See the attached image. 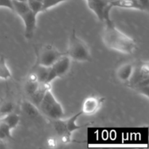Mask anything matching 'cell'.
Segmentation results:
<instances>
[{"label": "cell", "instance_id": "cell-1", "mask_svg": "<svg viewBox=\"0 0 149 149\" xmlns=\"http://www.w3.org/2000/svg\"><path fill=\"white\" fill-rule=\"evenodd\" d=\"M104 22L105 28L102 33V41L105 46L121 53L127 55L133 53L137 48L135 41L118 29L111 17Z\"/></svg>", "mask_w": 149, "mask_h": 149}, {"label": "cell", "instance_id": "cell-2", "mask_svg": "<svg viewBox=\"0 0 149 149\" xmlns=\"http://www.w3.org/2000/svg\"><path fill=\"white\" fill-rule=\"evenodd\" d=\"M13 11L20 17L24 24V35L26 39H31L37 28L36 13L29 8L26 1L12 0Z\"/></svg>", "mask_w": 149, "mask_h": 149}, {"label": "cell", "instance_id": "cell-3", "mask_svg": "<svg viewBox=\"0 0 149 149\" xmlns=\"http://www.w3.org/2000/svg\"><path fill=\"white\" fill-rule=\"evenodd\" d=\"M127 87L148 98L149 93V64L147 61L141 62L134 68L133 74L126 84Z\"/></svg>", "mask_w": 149, "mask_h": 149}, {"label": "cell", "instance_id": "cell-4", "mask_svg": "<svg viewBox=\"0 0 149 149\" xmlns=\"http://www.w3.org/2000/svg\"><path fill=\"white\" fill-rule=\"evenodd\" d=\"M65 52L71 61L77 62H89L92 59L90 48L84 41L77 36L74 29L70 36L68 48Z\"/></svg>", "mask_w": 149, "mask_h": 149}, {"label": "cell", "instance_id": "cell-5", "mask_svg": "<svg viewBox=\"0 0 149 149\" xmlns=\"http://www.w3.org/2000/svg\"><path fill=\"white\" fill-rule=\"evenodd\" d=\"M38 109L42 114L45 115L50 120L63 119L65 116L63 108L55 97L52 90L47 92Z\"/></svg>", "mask_w": 149, "mask_h": 149}, {"label": "cell", "instance_id": "cell-6", "mask_svg": "<svg viewBox=\"0 0 149 149\" xmlns=\"http://www.w3.org/2000/svg\"><path fill=\"white\" fill-rule=\"evenodd\" d=\"M65 55V52L58 50L52 45H45L36 51V65L50 67L61 57Z\"/></svg>", "mask_w": 149, "mask_h": 149}, {"label": "cell", "instance_id": "cell-7", "mask_svg": "<svg viewBox=\"0 0 149 149\" xmlns=\"http://www.w3.org/2000/svg\"><path fill=\"white\" fill-rule=\"evenodd\" d=\"M81 115H82V112L80 111L79 112L67 119H64L63 118V119L52 120V127L59 136L63 135V134H71L72 135L73 132H75L76 130H80L84 126V125H79L77 123V119Z\"/></svg>", "mask_w": 149, "mask_h": 149}, {"label": "cell", "instance_id": "cell-8", "mask_svg": "<svg viewBox=\"0 0 149 149\" xmlns=\"http://www.w3.org/2000/svg\"><path fill=\"white\" fill-rule=\"evenodd\" d=\"M71 59L66 55H63L49 67L47 82L51 83L58 78H62L70 71L71 66Z\"/></svg>", "mask_w": 149, "mask_h": 149}, {"label": "cell", "instance_id": "cell-9", "mask_svg": "<svg viewBox=\"0 0 149 149\" xmlns=\"http://www.w3.org/2000/svg\"><path fill=\"white\" fill-rule=\"evenodd\" d=\"M87 7L95 15L100 21H105L110 18V13L112 10L111 0H85Z\"/></svg>", "mask_w": 149, "mask_h": 149}, {"label": "cell", "instance_id": "cell-10", "mask_svg": "<svg viewBox=\"0 0 149 149\" xmlns=\"http://www.w3.org/2000/svg\"><path fill=\"white\" fill-rule=\"evenodd\" d=\"M105 98L99 96H89L84 100L81 111L82 114L93 115L97 112L104 102Z\"/></svg>", "mask_w": 149, "mask_h": 149}, {"label": "cell", "instance_id": "cell-11", "mask_svg": "<svg viewBox=\"0 0 149 149\" xmlns=\"http://www.w3.org/2000/svg\"><path fill=\"white\" fill-rule=\"evenodd\" d=\"M135 65L131 63L122 64L116 70V77L122 82L127 84L133 74Z\"/></svg>", "mask_w": 149, "mask_h": 149}, {"label": "cell", "instance_id": "cell-12", "mask_svg": "<svg viewBox=\"0 0 149 149\" xmlns=\"http://www.w3.org/2000/svg\"><path fill=\"white\" fill-rule=\"evenodd\" d=\"M51 90H52L51 83L47 82V81H45V82H39L37 90L29 97L31 99L30 100L38 107L39 103H41V101L43 99L44 96L46 94L47 92Z\"/></svg>", "mask_w": 149, "mask_h": 149}, {"label": "cell", "instance_id": "cell-13", "mask_svg": "<svg viewBox=\"0 0 149 149\" xmlns=\"http://www.w3.org/2000/svg\"><path fill=\"white\" fill-rule=\"evenodd\" d=\"M111 5L112 8L119 7V8L136 10L145 12L143 7L137 0H111Z\"/></svg>", "mask_w": 149, "mask_h": 149}, {"label": "cell", "instance_id": "cell-14", "mask_svg": "<svg viewBox=\"0 0 149 149\" xmlns=\"http://www.w3.org/2000/svg\"><path fill=\"white\" fill-rule=\"evenodd\" d=\"M21 110L30 118H36L41 114L37 106L29 100H25L22 102Z\"/></svg>", "mask_w": 149, "mask_h": 149}, {"label": "cell", "instance_id": "cell-15", "mask_svg": "<svg viewBox=\"0 0 149 149\" xmlns=\"http://www.w3.org/2000/svg\"><path fill=\"white\" fill-rule=\"evenodd\" d=\"M20 121V116L14 112L0 117V122L7 125L12 131L18 126Z\"/></svg>", "mask_w": 149, "mask_h": 149}, {"label": "cell", "instance_id": "cell-16", "mask_svg": "<svg viewBox=\"0 0 149 149\" xmlns=\"http://www.w3.org/2000/svg\"><path fill=\"white\" fill-rule=\"evenodd\" d=\"M12 78V72L8 67L5 58L0 56V79L7 81Z\"/></svg>", "mask_w": 149, "mask_h": 149}, {"label": "cell", "instance_id": "cell-17", "mask_svg": "<svg viewBox=\"0 0 149 149\" xmlns=\"http://www.w3.org/2000/svg\"><path fill=\"white\" fill-rule=\"evenodd\" d=\"M49 71V67L42 66V65H36V64H35L32 68V71H33L37 76L39 82H45L47 81Z\"/></svg>", "mask_w": 149, "mask_h": 149}, {"label": "cell", "instance_id": "cell-18", "mask_svg": "<svg viewBox=\"0 0 149 149\" xmlns=\"http://www.w3.org/2000/svg\"><path fill=\"white\" fill-rule=\"evenodd\" d=\"M41 6L42 13L47 11L49 9L61 4V3L66 2V1H76V0H37Z\"/></svg>", "mask_w": 149, "mask_h": 149}, {"label": "cell", "instance_id": "cell-19", "mask_svg": "<svg viewBox=\"0 0 149 149\" xmlns=\"http://www.w3.org/2000/svg\"><path fill=\"white\" fill-rule=\"evenodd\" d=\"M39 84V81H29V80H26L24 85V91L26 93V95L30 97L37 90Z\"/></svg>", "mask_w": 149, "mask_h": 149}, {"label": "cell", "instance_id": "cell-20", "mask_svg": "<svg viewBox=\"0 0 149 149\" xmlns=\"http://www.w3.org/2000/svg\"><path fill=\"white\" fill-rule=\"evenodd\" d=\"M15 105L12 101H7L0 106V117L14 112Z\"/></svg>", "mask_w": 149, "mask_h": 149}, {"label": "cell", "instance_id": "cell-21", "mask_svg": "<svg viewBox=\"0 0 149 149\" xmlns=\"http://www.w3.org/2000/svg\"><path fill=\"white\" fill-rule=\"evenodd\" d=\"M61 141L64 144H69L72 142V135L71 134H63L60 136Z\"/></svg>", "mask_w": 149, "mask_h": 149}, {"label": "cell", "instance_id": "cell-22", "mask_svg": "<svg viewBox=\"0 0 149 149\" xmlns=\"http://www.w3.org/2000/svg\"><path fill=\"white\" fill-rule=\"evenodd\" d=\"M0 7H5L13 11L12 0H0Z\"/></svg>", "mask_w": 149, "mask_h": 149}, {"label": "cell", "instance_id": "cell-23", "mask_svg": "<svg viewBox=\"0 0 149 149\" xmlns=\"http://www.w3.org/2000/svg\"><path fill=\"white\" fill-rule=\"evenodd\" d=\"M47 143L48 146L49 148H55L58 145V141H57V139L55 138L50 137V138L47 140Z\"/></svg>", "mask_w": 149, "mask_h": 149}, {"label": "cell", "instance_id": "cell-24", "mask_svg": "<svg viewBox=\"0 0 149 149\" xmlns=\"http://www.w3.org/2000/svg\"><path fill=\"white\" fill-rule=\"evenodd\" d=\"M143 7L145 12H148L149 9V0H137Z\"/></svg>", "mask_w": 149, "mask_h": 149}, {"label": "cell", "instance_id": "cell-25", "mask_svg": "<svg viewBox=\"0 0 149 149\" xmlns=\"http://www.w3.org/2000/svg\"><path fill=\"white\" fill-rule=\"evenodd\" d=\"M7 138H9L7 134L3 131V130L0 127V140H5Z\"/></svg>", "mask_w": 149, "mask_h": 149}, {"label": "cell", "instance_id": "cell-26", "mask_svg": "<svg viewBox=\"0 0 149 149\" xmlns=\"http://www.w3.org/2000/svg\"><path fill=\"white\" fill-rule=\"evenodd\" d=\"M15 1H26L27 0H15Z\"/></svg>", "mask_w": 149, "mask_h": 149}]
</instances>
